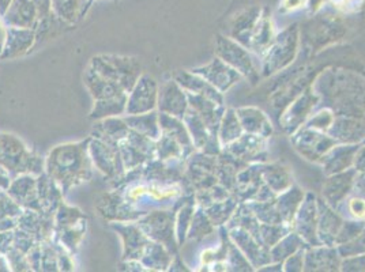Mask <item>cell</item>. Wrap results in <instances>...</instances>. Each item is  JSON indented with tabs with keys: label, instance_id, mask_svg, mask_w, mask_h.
Segmentation results:
<instances>
[{
	"label": "cell",
	"instance_id": "obj_1",
	"mask_svg": "<svg viewBox=\"0 0 365 272\" xmlns=\"http://www.w3.org/2000/svg\"><path fill=\"white\" fill-rule=\"evenodd\" d=\"M93 70L108 80L120 85L124 90H131L139 76L140 66L131 58L101 56L93 59Z\"/></svg>",
	"mask_w": 365,
	"mask_h": 272
},
{
	"label": "cell",
	"instance_id": "obj_2",
	"mask_svg": "<svg viewBox=\"0 0 365 272\" xmlns=\"http://www.w3.org/2000/svg\"><path fill=\"white\" fill-rule=\"evenodd\" d=\"M299 49V29L296 25L289 26L288 29L279 33L273 46L266 53V59L263 64L264 75H272L274 73L288 67L294 61Z\"/></svg>",
	"mask_w": 365,
	"mask_h": 272
},
{
	"label": "cell",
	"instance_id": "obj_3",
	"mask_svg": "<svg viewBox=\"0 0 365 272\" xmlns=\"http://www.w3.org/2000/svg\"><path fill=\"white\" fill-rule=\"evenodd\" d=\"M215 52L218 55V59L225 61L232 68L240 73L242 76L255 82V79L258 78V71L254 59L251 58L245 46L230 37L218 36L215 40Z\"/></svg>",
	"mask_w": 365,
	"mask_h": 272
},
{
	"label": "cell",
	"instance_id": "obj_4",
	"mask_svg": "<svg viewBox=\"0 0 365 272\" xmlns=\"http://www.w3.org/2000/svg\"><path fill=\"white\" fill-rule=\"evenodd\" d=\"M194 73L205 78L212 86L221 93L228 91L242 79L240 73H237L235 68H232L221 59H214L210 64L197 68Z\"/></svg>",
	"mask_w": 365,
	"mask_h": 272
},
{
	"label": "cell",
	"instance_id": "obj_5",
	"mask_svg": "<svg viewBox=\"0 0 365 272\" xmlns=\"http://www.w3.org/2000/svg\"><path fill=\"white\" fill-rule=\"evenodd\" d=\"M336 140L331 136L314 131H304L294 139L296 150L309 161H320L335 146Z\"/></svg>",
	"mask_w": 365,
	"mask_h": 272
},
{
	"label": "cell",
	"instance_id": "obj_6",
	"mask_svg": "<svg viewBox=\"0 0 365 272\" xmlns=\"http://www.w3.org/2000/svg\"><path fill=\"white\" fill-rule=\"evenodd\" d=\"M260 16L262 10L257 6H251L239 11L229 22V37L248 48Z\"/></svg>",
	"mask_w": 365,
	"mask_h": 272
},
{
	"label": "cell",
	"instance_id": "obj_7",
	"mask_svg": "<svg viewBox=\"0 0 365 272\" xmlns=\"http://www.w3.org/2000/svg\"><path fill=\"white\" fill-rule=\"evenodd\" d=\"M3 19L10 28L34 29L38 21V13L33 0H13Z\"/></svg>",
	"mask_w": 365,
	"mask_h": 272
},
{
	"label": "cell",
	"instance_id": "obj_8",
	"mask_svg": "<svg viewBox=\"0 0 365 272\" xmlns=\"http://www.w3.org/2000/svg\"><path fill=\"white\" fill-rule=\"evenodd\" d=\"M239 120L248 134L269 137L273 134V125L267 116L257 108H243L237 110Z\"/></svg>",
	"mask_w": 365,
	"mask_h": 272
},
{
	"label": "cell",
	"instance_id": "obj_9",
	"mask_svg": "<svg viewBox=\"0 0 365 272\" xmlns=\"http://www.w3.org/2000/svg\"><path fill=\"white\" fill-rule=\"evenodd\" d=\"M275 31H274L273 21L267 10L262 11V16L259 19L258 25L252 33L251 41H250V49L255 51L259 55H266L270 46H273L275 40Z\"/></svg>",
	"mask_w": 365,
	"mask_h": 272
},
{
	"label": "cell",
	"instance_id": "obj_10",
	"mask_svg": "<svg viewBox=\"0 0 365 272\" xmlns=\"http://www.w3.org/2000/svg\"><path fill=\"white\" fill-rule=\"evenodd\" d=\"M317 101H318V98L314 94H311L309 91H307L304 95H302L296 103H293L289 110L285 113V116L282 119L284 128L292 132L297 127H300V124L308 117L309 112L314 109Z\"/></svg>",
	"mask_w": 365,
	"mask_h": 272
},
{
	"label": "cell",
	"instance_id": "obj_11",
	"mask_svg": "<svg viewBox=\"0 0 365 272\" xmlns=\"http://www.w3.org/2000/svg\"><path fill=\"white\" fill-rule=\"evenodd\" d=\"M155 83L152 78L145 76L139 85H138L137 90L134 91L131 101L128 103L130 106H127V110L131 113H142V112H148L155 106Z\"/></svg>",
	"mask_w": 365,
	"mask_h": 272
},
{
	"label": "cell",
	"instance_id": "obj_12",
	"mask_svg": "<svg viewBox=\"0 0 365 272\" xmlns=\"http://www.w3.org/2000/svg\"><path fill=\"white\" fill-rule=\"evenodd\" d=\"M331 136L335 140H341L345 143H356L364 137L365 122L357 117H342L334 120L331 128Z\"/></svg>",
	"mask_w": 365,
	"mask_h": 272
},
{
	"label": "cell",
	"instance_id": "obj_13",
	"mask_svg": "<svg viewBox=\"0 0 365 272\" xmlns=\"http://www.w3.org/2000/svg\"><path fill=\"white\" fill-rule=\"evenodd\" d=\"M91 0H52V13L66 23H76L86 14Z\"/></svg>",
	"mask_w": 365,
	"mask_h": 272
},
{
	"label": "cell",
	"instance_id": "obj_14",
	"mask_svg": "<svg viewBox=\"0 0 365 272\" xmlns=\"http://www.w3.org/2000/svg\"><path fill=\"white\" fill-rule=\"evenodd\" d=\"M264 139L263 136L252 134L242 135L230 143V152L240 159H255L264 152Z\"/></svg>",
	"mask_w": 365,
	"mask_h": 272
},
{
	"label": "cell",
	"instance_id": "obj_15",
	"mask_svg": "<svg viewBox=\"0 0 365 272\" xmlns=\"http://www.w3.org/2000/svg\"><path fill=\"white\" fill-rule=\"evenodd\" d=\"M178 82L182 85L185 90H188L192 94H198V95H203L206 98H210L220 105H222V103H224L222 93L217 90L205 78H202L198 74L191 75V74L182 73V74L178 76Z\"/></svg>",
	"mask_w": 365,
	"mask_h": 272
},
{
	"label": "cell",
	"instance_id": "obj_16",
	"mask_svg": "<svg viewBox=\"0 0 365 272\" xmlns=\"http://www.w3.org/2000/svg\"><path fill=\"white\" fill-rule=\"evenodd\" d=\"M34 33L31 29H19V28H9L7 31V46L4 53L1 55L3 59L6 58H16L24 55L29 51L33 41Z\"/></svg>",
	"mask_w": 365,
	"mask_h": 272
},
{
	"label": "cell",
	"instance_id": "obj_17",
	"mask_svg": "<svg viewBox=\"0 0 365 272\" xmlns=\"http://www.w3.org/2000/svg\"><path fill=\"white\" fill-rule=\"evenodd\" d=\"M353 176H354L353 172L339 173L326 182L323 188V197H326L329 204H333V206L338 204L349 194L353 185Z\"/></svg>",
	"mask_w": 365,
	"mask_h": 272
},
{
	"label": "cell",
	"instance_id": "obj_18",
	"mask_svg": "<svg viewBox=\"0 0 365 272\" xmlns=\"http://www.w3.org/2000/svg\"><path fill=\"white\" fill-rule=\"evenodd\" d=\"M317 209H315V199L312 197L305 200L304 204L302 206L297 218V229L299 236H302L307 241L314 242L315 239V229H317Z\"/></svg>",
	"mask_w": 365,
	"mask_h": 272
},
{
	"label": "cell",
	"instance_id": "obj_19",
	"mask_svg": "<svg viewBox=\"0 0 365 272\" xmlns=\"http://www.w3.org/2000/svg\"><path fill=\"white\" fill-rule=\"evenodd\" d=\"M359 150L357 146H342L333 152V155L326 162L329 173H339L354 164V157Z\"/></svg>",
	"mask_w": 365,
	"mask_h": 272
},
{
	"label": "cell",
	"instance_id": "obj_20",
	"mask_svg": "<svg viewBox=\"0 0 365 272\" xmlns=\"http://www.w3.org/2000/svg\"><path fill=\"white\" fill-rule=\"evenodd\" d=\"M243 132V125L239 120L237 112L228 110L221 121L220 127V140L222 145H230L236 139H239Z\"/></svg>",
	"mask_w": 365,
	"mask_h": 272
},
{
	"label": "cell",
	"instance_id": "obj_21",
	"mask_svg": "<svg viewBox=\"0 0 365 272\" xmlns=\"http://www.w3.org/2000/svg\"><path fill=\"white\" fill-rule=\"evenodd\" d=\"M161 104L160 106L163 108L164 112H169L172 103H175V109H176V116L182 117L185 113L187 109V104H185V97L182 94V91L178 88L176 83L170 82L168 83L167 86L164 88L163 94H161Z\"/></svg>",
	"mask_w": 365,
	"mask_h": 272
},
{
	"label": "cell",
	"instance_id": "obj_22",
	"mask_svg": "<svg viewBox=\"0 0 365 272\" xmlns=\"http://www.w3.org/2000/svg\"><path fill=\"white\" fill-rule=\"evenodd\" d=\"M319 225V234L320 237H323V241L327 244L335 241V237L338 236V231L341 227L339 216L335 215L334 212L330 211L329 209H326V212L322 214Z\"/></svg>",
	"mask_w": 365,
	"mask_h": 272
},
{
	"label": "cell",
	"instance_id": "obj_23",
	"mask_svg": "<svg viewBox=\"0 0 365 272\" xmlns=\"http://www.w3.org/2000/svg\"><path fill=\"white\" fill-rule=\"evenodd\" d=\"M303 200V195L299 189H289L288 194H285L284 197L279 199V215L281 218H284L285 221H290V218L294 216L296 210L300 206V202Z\"/></svg>",
	"mask_w": 365,
	"mask_h": 272
},
{
	"label": "cell",
	"instance_id": "obj_24",
	"mask_svg": "<svg viewBox=\"0 0 365 272\" xmlns=\"http://www.w3.org/2000/svg\"><path fill=\"white\" fill-rule=\"evenodd\" d=\"M264 180L275 192H282L290 187L289 174L284 167H267V170L264 172Z\"/></svg>",
	"mask_w": 365,
	"mask_h": 272
},
{
	"label": "cell",
	"instance_id": "obj_25",
	"mask_svg": "<svg viewBox=\"0 0 365 272\" xmlns=\"http://www.w3.org/2000/svg\"><path fill=\"white\" fill-rule=\"evenodd\" d=\"M307 258H314V267H311V270H334L338 266L335 252L329 249L311 251Z\"/></svg>",
	"mask_w": 365,
	"mask_h": 272
},
{
	"label": "cell",
	"instance_id": "obj_26",
	"mask_svg": "<svg viewBox=\"0 0 365 272\" xmlns=\"http://www.w3.org/2000/svg\"><path fill=\"white\" fill-rule=\"evenodd\" d=\"M335 117L330 110H322L312 120L309 121V128L317 131H329L334 122Z\"/></svg>",
	"mask_w": 365,
	"mask_h": 272
},
{
	"label": "cell",
	"instance_id": "obj_27",
	"mask_svg": "<svg viewBox=\"0 0 365 272\" xmlns=\"http://www.w3.org/2000/svg\"><path fill=\"white\" fill-rule=\"evenodd\" d=\"M299 245H300L299 237L297 236H289V237H287L284 241L279 242L275 246L274 252H278L281 255V256L278 257V260H281V258L292 256L294 253V251L299 248Z\"/></svg>",
	"mask_w": 365,
	"mask_h": 272
},
{
	"label": "cell",
	"instance_id": "obj_28",
	"mask_svg": "<svg viewBox=\"0 0 365 272\" xmlns=\"http://www.w3.org/2000/svg\"><path fill=\"white\" fill-rule=\"evenodd\" d=\"M348 210L350 215H353L356 219H365V199L361 197H353L348 203Z\"/></svg>",
	"mask_w": 365,
	"mask_h": 272
},
{
	"label": "cell",
	"instance_id": "obj_29",
	"mask_svg": "<svg viewBox=\"0 0 365 272\" xmlns=\"http://www.w3.org/2000/svg\"><path fill=\"white\" fill-rule=\"evenodd\" d=\"M333 6L342 11H357L363 4V0H331Z\"/></svg>",
	"mask_w": 365,
	"mask_h": 272
},
{
	"label": "cell",
	"instance_id": "obj_30",
	"mask_svg": "<svg viewBox=\"0 0 365 272\" xmlns=\"http://www.w3.org/2000/svg\"><path fill=\"white\" fill-rule=\"evenodd\" d=\"M307 4V0H281V11L284 13H293L296 10H300Z\"/></svg>",
	"mask_w": 365,
	"mask_h": 272
},
{
	"label": "cell",
	"instance_id": "obj_31",
	"mask_svg": "<svg viewBox=\"0 0 365 272\" xmlns=\"http://www.w3.org/2000/svg\"><path fill=\"white\" fill-rule=\"evenodd\" d=\"M33 3L37 9L38 19L52 14V0H33Z\"/></svg>",
	"mask_w": 365,
	"mask_h": 272
},
{
	"label": "cell",
	"instance_id": "obj_32",
	"mask_svg": "<svg viewBox=\"0 0 365 272\" xmlns=\"http://www.w3.org/2000/svg\"><path fill=\"white\" fill-rule=\"evenodd\" d=\"M354 165H356L357 170L365 172V147H363L361 150H357V152H356Z\"/></svg>",
	"mask_w": 365,
	"mask_h": 272
},
{
	"label": "cell",
	"instance_id": "obj_33",
	"mask_svg": "<svg viewBox=\"0 0 365 272\" xmlns=\"http://www.w3.org/2000/svg\"><path fill=\"white\" fill-rule=\"evenodd\" d=\"M288 270H303V257L300 255H293L288 260Z\"/></svg>",
	"mask_w": 365,
	"mask_h": 272
},
{
	"label": "cell",
	"instance_id": "obj_34",
	"mask_svg": "<svg viewBox=\"0 0 365 272\" xmlns=\"http://www.w3.org/2000/svg\"><path fill=\"white\" fill-rule=\"evenodd\" d=\"M11 1H13V0H0V14H1V16H4V13L7 11V9H9V6L11 4Z\"/></svg>",
	"mask_w": 365,
	"mask_h": 272
},
{
	"label": "cell",
	"instance_id": "obj_35",
	"mask_svg": "<svg viewBox=\"0 0 365 272\" xmlns=\"http://www.w3.org/2000/svg\"><path fill=\"white\" fill-rule=\"evenodd\" d=\"M91 1H93V0H91Z\"/></svg>",
	"mask_w": 365,
	"mask_h": 272
}]
</instances>
